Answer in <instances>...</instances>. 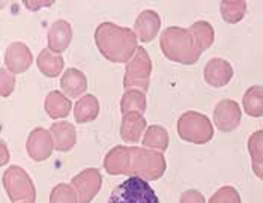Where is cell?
Masks as SVG:
<instances>
[{
  "label": "cell",
  "instance_id": "cell-1",
  "mask_svg": "<svg viewBox=\"0 0 263 203\" xmlns=\"http://www.w3.org/2000/svg\"><path fill=\"white\" fill-rule=\"evenodd\" d=\"M104 169L113 176L157 181L165 173L167 162L161 152L139 146H116L104 158Z\"/></svg>",
  "mask_w": 263,
  "mask_h": 203
},
{
  "label": "cell",
  "instance_id": "cell-2",
  "mask_svg": "<svg viewBox=\"0 0 263 203\" xmlns=\"http://www.w3.org/2000/svg\"><path fill=\"white\" fill-rule=\"evenodd\" d=\"M95 44L102 56L113 63L128 62L139 47L133 29L121 27L111 21H104L97 27Z\"/></svg>",
  "mask_w": 263,
  "mask_h": 203
},
{
  "label": "cell",
  "instance_id": "cell-3",
  "mask_svg": "<svg viewBox=\"0 0 263 203\" xmlns=\"http://www.w3.org/2000/svg\"><path fill=\"white\" fill-rule=\"evenodd\" d=\"M162 54L172 62L181 65H194L200 59L202 51L188 29L172 26L167 27L160 36Z\"/></svg>",
  "mask_w": 263,
  "mask_h": 203
},
{
  "label": "cell",
  "instance_id": "cell-4",
  "mask_svg": "<svg viewBox=\"0 0 263 203\" xmlns=\"http://www.w3.org/2000/svg\"><path fill=\"white\" fill-rule=\"evenodd\" d=\"M178 136L183 142L206 144L214 137V126L206 115L199 112H185L178 119Z\"/></svg>",
  "mask_w": 263,
  "mask_h": 203
},
{
  "label": "cell",
  "instance_id": "cell-5",
  "mask_svg": "<svg viewBox=\"0 0 263 203\" xmlns=\"http://www.w3.org/2000/svg\"><path fill=\"white\" fill-rule=\"evenodd\" d=\"M151 72H152V61L149 58L147 50L144 47H137L134 56L126 62L123 87L126 90L136 89L146 94L151 83Z\"/></svg>",
  "mask_w": 263,
  "mask_h": 203
},
{
  "label": "cell",
  "instance_id": "cell-6",
  "mask_svg": "<svg viewBox=\"0 0 263 203\" xmlns=\"http://www.w3.org/2000/svg\"><path fill=\"white\" fill-rule=\"evenodd\" d=\"M108 203H160V200L147 181L133 176L111 191Z\"/></svg>",
  "mask_w": 263,
  "mask_h": 203
},
{
  "label": "cell",
  "instance_id": "cell-7",
  "mask_svg": "<svg viewBox=\"0 0 263 203\" xmlns=\"http://www.w3.org/2000/svg\"><path fill=\"white\" fill-rule=\"evenodd\" d=\"M3 187L6 190L8 197L15 202H33L36 200V188L30 179L29 173L21 169L20 165H11L3 173Z\"/></svg>",
  "mask_w": 263,
  "mask_h": 203
},
{
  "label": "cell",
  "instance_id": "cell-8",
  "mask_svg": "<svg viewBox=\"0 0 263 203\" xmlns=\"http://www.w3.org/2000/svg\"><path fill=\"white\" fill-rule=\"evenodd\" d=\"M71 187L74 188L79 203H90L100 193L102 187L101 172L98 169H84L72 178Z\"/></svg>",
  "mask_w": 263,
  "mask_h": 203
},
{
  "label": "cell",
  "instance_id": "cell-9",
  "mask_svg": "<svg viewBox=\"0 0 263 203\" xmlns=\"http://www.w3.org/2000/svg\"><path fill=\"white\" fill-rule=\"evenodd\" d=\"M212 119L217 130L223 133H232L241 125L242 121L241 105L233 100H221L214 108Z\"/></svg>",
  "mask_w": 263,
  "mask_h": 203
},
{
  "label": "cell",
  "instance_id": "cell-10",
  "mask_svg": "<svg viewBox=\"0 0 263 203\" xmlns=\"http://www.w3.org/2000/svg\"><path fill=\"white\" fill-rule=\"evenodd\" d=\"M26 149L33 161H45L47 158H50L54 149V143L50 131L41 126L32 130L27 137Z\"/></svg>",
  "mask_w": 263,
  "mask_h": 203
},
{
  "label": "cell",
  "instance_id": "cell-11",
  "mask_svg": "<svg viewBox=\"0 0 263 203\" xmlns=\"http://www.w3.org/2000/svg\"><path fill=\"white\" fill-rule=\"evenodd\" d=\"M5 63H6L8 71H11L14 76L26 72L33 63V56H32L30 48L24 42H12L6 48Z\"/></svg>",
  "mask_w": 263,
  "mask_h": 203
},
{
  "label": "cell",
  "instance_id": "cell-12",
  "mask_svg": "<svg viewBox=\"0 0 263 203\" xmlns=\"http://www.w3.org/2000/svg\"><path fill=\"white\" fill-rule=\"evenodd\" d=\"M204 81L215 89L227 86L233 77V66L221 58L209 59L203 69Z\"/></svg>",
  "mask_w": 263,
  "mask_h": 203
},
{
  "label": "cell",
  "instance_id": "cell-13",
  "mask_svg": "<svg viewBox=\"0 0 263 203\" xmlns=\"http://www.w3.org/2000/svg\"><path fill=\"white\" fill-rule=\"evenodd\" d=\"M160 27H161V17L158 15V12L154 9H146L137 17L133 32L137 41H142L146 44L157 38Z\"/></svg>",
  "mask_w": 263,
  "mask_h": 203
},
{
  "label": "cell",
  "instance_id": "cell-14",
  "mask_svg": "<svg viewBox=\"0 0 263 203\" xmlns=\"http://www.w3.org/2000/svg\"><path fill=\"white\" fill-rule=\"evenodd\" d=\"M72 41V27L66 20H56L48 29L47 45L54 54H62Z\"/></svg>",
  "mask_w": 263,
  "mask_h": 203
},
{
  "label": "cell",
  "instance_id": "cell-15",
  "mask_svg": "<svg viewBox=\"0 0 263 203\" xmlns=\"http://www.w3.org/2000/svg\"><path fill=\"white\" fill-rule=\"evenodd\" d=\"M50 134L53 137L54 149L59 152L71 151L77 143V131L74 125L68 121L54 122L50 128Z\"/></svg>",
  "mask_w": 263,
  "mask_h": 203
},
{
  "label": "cell",
  "instance_id": "cell-16",
  "mask_svg": "<svg viewBox=\"0 0 263 203\" xmlns=\"http://www.w3.org/2000/svg\"><path fill=\"white\" fill-rule=\"evenodd\" d=\"M146 131V119L140 113L131 112L123 115L121 123V139L125 143H137Z\"/></svg>",
  "mask_w": 263,
  "mask_h": 203
},
{
  "label": "cell",
  "instance_id": "cell-17",
  "mask_svg": "<svg viewBox=\"0 0 263 203\" xmlns=\"http://www.w3.org/2000/svg\"><path fill=\"white\" fill-rule=\"evenodd\" d=\"M61 89L65 97L79 98L87 89V79L77 68H69L61 77Z\"/></svg>",
  "mask_w": 263,
  "mask_h": 203
},
{
  "label": "cell",
  "instance_id": "cell-18",
  "mask_svg": "<svg viewBox=\"0 0 263 203\" xmlns=\"http://www.w3.org/2000/svg\"><path fill=\"white\" fill-rule=\"evenodd\" d=\"M44 107L51 119H65L71 113L72 102L61 90H53L47 95Z\"/></svg>",
  "mask_w": 263,
  "mask_h": 203
},
{
  "label": "cell",
  "instance_id": "cell-19",
  "mask_svg": "<svg viewBox=\"0 0 263 203\" xmlns=\"http://www.w3.org/2000/svg\"><path fill=\"white\" fill-rule=\"evenodd\" d=\"M100 115V101L95 95H83L74 105V118L77 123H89Z\"/></svg>",
  "mask_w": 263,
  "mask_h": 203
},
{
  "label": "cell",
  "instance_id": "cell-20",
  "mask_svg": "<svg viewBox=\"0 0 263 203\" xmlns=\"http://www.w3.org/2000/svg\"><path fill=\"white\" fill-rule=\"evenodd\" d=\"M36 65H38V69L45 77L54 79V77L61 76L65 61H63L62 54H54L48 48H44L36 58Z\"/></svg>",
  "mask_w": 263,
  "mask_h": 203
},
{
  "label": "cell",
  "instance_id": "cell-21",
  "mask_svg": "<svg viewBox=\"0 0 263 203\" xmlns=\"http://www.w3.org/2000/svg\"><path fill=\"white\" fill-rule=\"evenodd\" d=\"M143 146L157 152H165L168 147V133L161 125H151L144 131Z\"/></svg>",
  "mask_w": 263,
  "mask_h": 203
},
{
  "label": "cell",
  "instance_id": "cell-22",
  "mask_svg": "<svg viewBox=\"0 0 263 203\" xmlns=\"http://www.w3.org/2000/svg\"><path fill=\"white\" fill-rule=\"evenodd\" d=\"M245 113L251 118H262L263 116V89L260 84L248 87L242 100Z\"/></svg>",
  "mask_w": 263,
  "mask_h": 203
},
{
  "label": "cell",
  "instance_id": "cell-23",
  "mask_svg": "<svg viewBox=\"0 0 263 203\" xmlns=\"http://www.w3.org/2000/svg\"><path fill=\"white\" fill-rule=\"evenodd\" d=\"M188 30L193 35V38L196 40V44L200 48V51H204L209 47H212L214 40H215V30L211 26V23L204 20L196 21L190 26Z\"/></svg>",
  "mask_w": 263,
  "mask_h": 203
},
{
  "label": "cell",
  "instance_id": "cell-24",
  "mask_svg": "<svg viewBox=\"0 0 263 203\" xmlns=\"http://www.w3.org/2000/svg\"><path fill=\"white\" fill-rule=\"evenodd\" d=\"M131 112H136L140 115L146 112V95L140 90H136V89L125 90L121 100L122 116L126 113H131Z\"/></svg>",
  "mask_w": 263,
  "mask_h": 203
},
{
  "label": "cell",
  "instance_id": "cell-25",
  "mask_svg": "<svg viewBox=\"0 0 263 203\" xmlns=\"http://www.w3.org/2000/svg\"><path fill=\"white\" fill-rule=\"evenodd\" d=\"M262 144H263V131L257 130L253 133L248 139V152L251 155V165L254 173L257 175L259 179L263 178L262 167H263V157H262Z\"/></svg>",
  "mask_w": 263,
  "mask_h": 203
},
{
  "label": "cell",
  "instance_id": "cell-26",
  "mask_svg": "<svg viewBox=\"0 0 263 203\" xmlns=\"http://www.w3.org/2000/svg\"><path fill=\"white\" fill-rule=\"evenodd\" d=\"M220 11L224 21L229 24H236L247 14V2L243 0H223L220 3Z\"/></svg>",
  "mask_w": 263,
  "mask_h": 203
},
{
  "label": "cell",
  "instance_id": "cell-27",
  "mask_svg": "<svg viewBox=\"0 0 263 203\" xmlns=\"http://www.w3.org/2000/svg\"><path fill=\"white\" fill-rule=\"evenodd\" d=\"M50 203H79V199L69 183H59L51 190Z\"/></svg>",
  "mask_w": 263,
  "mask_h": 203
},
{
  "label": "cell",
  "instance_id": "cell-28",
  "mask_svg": "<svg viewBox=\"0 0 263 203\" xmlns=\"http://www.w3.org/2000/svg\"><path fill=\"white\" fill-rule=\"evenodd\" d=\"M208 203H242L241 194L235 187L226 185L217 190V193L212 194Z\"/></svg>",
  "mask_w": 263,
  "mask_h": 203
},
{
  "label": "cell",
  "instance_id": "cell-29",
  "mask_svg": "<svg viewBox=\"0 0 263 203\" xmlns=\"http://www.w3.org/2000/svg\"><path fill=\"white\" fill-rule=\"evenodd\" d=\"M15 89V76L6 68H0V97L8 98Z\"/></svg>",
  "mask_w": 263,
  "mask_h": 203
},
{
  "label": "cell",
  "instance_id": "cell-30",
  "mask_svg": "<svg viewBox=\"0 0 263 203\" xmlns=\"http://www.w3.org/2000/svg\"><path fill=\"white\" fill-rule=\"evenodd\" d=\"M179 203H206L204 196L197 190H186L181 194Z\"/></svg>",
  "mask_w": 263,
  "mask_h": 203
},
{
  "label": "cell",
  "instance_id": "cell-31",
  "mask_svg": "<svg viewBox=\"0 0 263 203\" xmlns=\"http://www.w3.org/2000/svg\"><path fill=\"white\" fill-rule=\"evenodd\" d=\"M9 158H11V155H9L8 146L5 144V142L0 140V167L6 165V164L9 162Z\"/></svg>",
  "mask_w": 263,
  "mask_h": 203
},
{
  "label": "cell",
  "instance_id": "cell-32",
  "mask_svg": "<svg viewBox=\"0 0 263 203\" xmlns=\"http://www.w3.org/2000/svg\"><path fill=\"white\" fill-rule=\"evenodd\" d=\"M53 2H24V6H27L30 11H38L41 6H51Z\"/></svg>",
  "mask_w": 263,
  "mask_h": 203
},
{
  "label": "cell",
  "instance_id": "cell-33",
  "mask_svg": "<svg viewBox=\"0 0 263 203\" xmlns=\"http://www.w3.org/2000/svg\"><path fill=\"white\" fill-rule=\"evenodd\" d=\"M15 203H33V202H27V200H23V202H15Z\"/></svg>",
  "mask_w": 263,
  "mask_h": 203
},
{
  "label": "cell",
  "instance_id": "cell-34",
  "mask_svg": "<svg viewBox=\"0 0 263 203\" xmlns=\"http://www.w3.org/2000/svg\"><path fill=\"white\" fill-rule=\"evenodd\" d=\"M2 6H5V3H3V2H2V3H0V8H2Z\"/></svg>",
  "mask_w": 263,
  "mask_h": 203
}]
</instances>
